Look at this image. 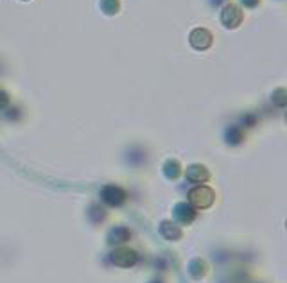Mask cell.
Listing matches in <instances>:
<instances>
[{"mask_svg":"<svg viewBox=\"0 0 287 283\" xmlns=\"http://www.w3.org/2000/svg\"><path fill=\"white\" fill-rule=\"evenodd\" d=\"M111 260L121 267H129L137 262V253L133 251V249H128V248L115 249L113 255H111Z\"/></svg>","mask_w":287,"mask_h":283,"instance_id":"2","label":"cell"},{"mask_svg":"<svg viewBox=\"0 0 287 283\" xmlns=\"http://www.w3.org/2000/svg\"><path fill=\"white\" fill-rule=\"evenodd\" d=\"M190 43L196 49H208L210 43H212V36L205 29H196L190 34Z\"/></svg>","mask_w":287,"mask_h":283,"instance_id":"4","label":"cell"},{"mask_svg":"<svg viewBox=\"0 0 287 283\" xmlns=\"http://www.w3.org/2000/svg\"><path fill=\"white\" fill-rule=\"evenodd\" d=\"M188 199L194 206L198 208H208L214 203V192L206 187H198L188 194Z\"/></svg>","mask_w":287,"mask_h":283,"instance_id":"1","label":"cell"},{"mask_svg":"<svg viewBox=\"0 0 287 283\" xmlns=\"http://www.w3.org/2000/svg\"><path fill=\"white\" fill-rule=\"evenodd\" d=\"M241 11L237 9L235 6H226L223 11V22L228 25V27H235L241 22Z\"/></svg>","mask_w":287,"mask_h":283,"instance_id":"5","label":"cell"},{"mask_svg":"<svg viewBox=\"0 0 287 283\" xmlns=\"http://www.w3.org/2000/svg\"><path fill=\"white\" fill-rule=\"evenodd\" d=\"M187 176L190 177L192 181H205L208 179V172H206L205 167H190V170L187 172Z\"/></svg>","mask_w":287,"mask_h":283,"instance_id":"6","label":"cell"},{"mask_svg":"<svg viewBox=\"0 0 287 283\" xmlns=\"http://www.w3.org/2000/svg\"><path fill=\"white\" fill-rule=\"evenodd\" d=\"M103 199L111 206H119L126 201V192L119 187H108L103 192Z\"/></svg>","mask_w":287,"mask_h":283,"instance_id":"3","label":"cell"}]
</instances>
